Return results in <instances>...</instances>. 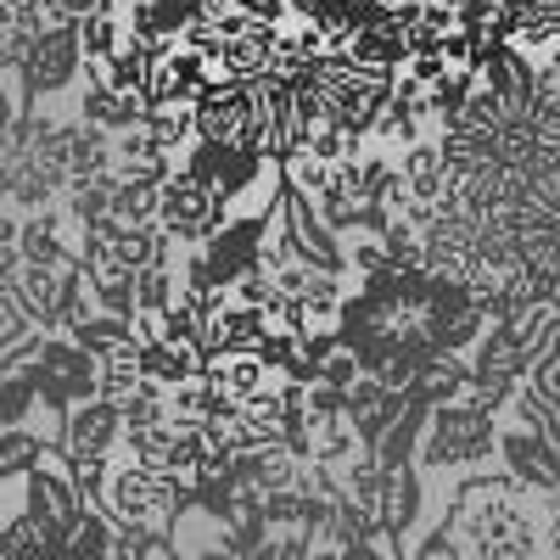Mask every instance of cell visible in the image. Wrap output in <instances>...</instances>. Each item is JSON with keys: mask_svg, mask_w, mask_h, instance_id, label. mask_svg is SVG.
Returning a JSON list of instances; mask_svg holds the SVG:
<instances>
[{"mask_svg": "<svg viewBox=\"0 0 560 560\" xmlns=\"http://www.w3.org/2000/svg\"><path fill=\"white\" fill-rule=\"evenodd\" d=\"M280 208V202H275ZM275 208L269 213H224V224L213 230V236L197 247V258H202V269L219 280V287L230 292L236 280L258 264V247H264V236H269V219H275Z\"/></svg>", "mask_w": 560, "mask_h": 560, "instance_id": "obj_6", "label": "cell"}, {"mask_svg": "<svg viewBox=\"0 0 560 560\" xmlns=\"http://www.w3.org/2000/svg\"><path fill=\"white\" fill-rule=\"evenodd\" d=\"M135 387H140V348H135V342L107 348V353L96 359V398L118 409Z\"/></svg>", "mask_w": 560, "mask_h": 560, "instance_id": "obj_14", "label": "cell"}, {"mask_svg": "<svg viewBox=\"0 0 560 560\" xmlns=\"http://www.w3.org/2000/svg\"><path fill=\"white\" fill-rule=\"evenodd\" d=\"M129 298H135V314H168L179 303V275H174V253L152 269H140L129 280Z\"/></svg>", "mask_w": 560, "mask_h": 560, "instance_id": "obj_18", "label": "cell"}, {"mask_svg": "<svg viewBox=\"0 0 560 560\" xmlns=\"http://www.w3.org/2000/svg\"><path fill=\"white\" fill-rule=\"evenodd\" d=\"M191 376H202V353L191 342H147L140 348V382L174 393L179 382H191Z\"/></svg>", "mask_w": 560, "mask_h": 560, "instance_id": "obj_13", "label": "cell"}, {"mask_svg": "<svg viewBox=\"0 0 560 560\" xmlns=\"http://www.w3.org/2000/svg\"><path fill=\"white\" fill-rule=\"evenodd\" d=\"M28 102H23V84H18V73H0V135L12 129V118L23 113Z\"/></svg>", "mask_w": 560, "mask_h": 560, "instance_id": "obj_22", "label": "cell"}, {"mask_svg": "<svg viewBox=\"0 0 560 560\" xmlns=\"http://www.w3.org/2000/svg\"><path fill=\"white\" fill-rule=\"evenodd\" d=\"M438 527L454 544V560H549L544 499L504 471L459 477Z\"/></svg>", "mask_w": 560, "mask_h": 560, "instance_id": "obj_1", "label": "cell"}, {"mask_svg": "<svg viewBox=\"0 0 560 560\" xmlns=\"http://www.w3.org/2000/svg\"><path fill=\"white\" fill-rule=\"evenodd\" d=\"M359 432L348 427V415H303V459L319 471H348L359 459Z\"/></svg>", "mask_w": 560, "mask_h": 560, "instance_id": "obj_10", "label": "cell"}, {"mask_svg": "<svg viewBox=\"0 0 560 560\" xmlns=\"http://www.w3.org/2000/svg\"><path fill=\"white\" fill-rule=\"evenodd\" d=\"M493 448H499V420L471 409V404H443V409H427V427H420V448H415V477H477L493 465Z\"/></svg>", "mask_w": 560, "mask_h": 560, "instance_id": "obj_3", "label": "cell"}, {"mask_svg": "<svg viewBox=\"0 0 560 560\" xmlns=\"http://www.w3.org/2000/svg\"><path fill=\"white\" fill-rule=\"evenodd\" d=\"M398 179L415 202H438L443 185H448V168H443V152H438V135H420L415 147H404L398 158Z\"/></svg>", "mask_w": 560, "mask_h": 560, "instance_id": "obj_12", "label": "cell"}, {"mask_svg": "<svg viewBox=\"0 0 560 560\" xmlns=\"http://www.w3.org/2000/svg\"><path fill=\"white\" fill-rule=\"evenodd\" d=\"M242 135H247V90L236 84H208L197 107H191V140L202 147H236L242 152Z\"/></svg>", "mask_w": 560, "mask_h": 560, "instance_id": "obj_7", "label": "cell"}, {"mask_svg": "<svg viewBox=\"0 0 560 560\" xmlns=\"http://www.w3.org/2000/svg\"><path fill=\"white\" fill-rule=\"evenodd\" d=\"M202 382L224 398V404H253L258 393H269L280 376L258 359V353H202Z\"/></svg>", "mask_w": 560, "mask_h": 560, "instance_id": "obj_8", "label": "cell"}, {"mask_svg": "<svg viewBox=\"0 0 560 560\" xmlns=\"http://www.w3.org/2000/svg\"><path fill=\"white\" fill-rule=\"evenodd\" d=\"M465 387H471V359L432 353V359H420V370H415L409 404H415V409H443V404H459Z\"/></svg>", "mask_w": 560, "mask_h": 560, "instance_id": "obj_11", "label": "cell"}, {"mask_svg": "<svg viewBox=\"0 0 560 560\" xmlns=\"http://www.w3.org/2000/svg\"><path fill=\"white\" fill-rule=\"evenodd\" d=\"M118 12H96V18H84V23H73V39H79V57L84 62H102V57H113V45H118Z\"/></svg>", "mask_w": 560, "mask_h": 560, "instance_id": "obj_21", "label": "cell"}, {"mask_svg": "<svg viewBox=\"0 0 560 560\" xmlns=\"http://www.w3.org/2000/svg\"><path fill=\"white\" fill-rule=\"evenodd\" d=\"M163 420H174V415H168V393L152 387V382H140V387L118 404V427H124V438H129V432H152V427H163Z\"/></svg>", "mask_w": 560, "mask_h": 560, "instance_id": "obj_19", "label": "cell"}, {"mask_svg": "<svg viewBox=\"0 0 560 560\" xmlns=\"http://www.w3.org/2000/svg\"><path fill=\"white\" fill-rule=\"evenodd\" d=\"M269 331V314L258 308H242V303H219L213 314H202V337H197V353H258Z\"/></svg>", "mask_w": 560, "mask_h": 560, "instance_id": "obj_9", "label": "cell"}, {"mask_svg": "<svg viewBox=\"0 0 560 560\" xmlns=\"http://www.w3.org/2000/svg\"><path fill=\"white\" fill-rule=\"evenodd\" d=\"M107 224H113V230H140V224H158V185H140V179H113Z\"/></svg>", "mask_w": 560, "mask_h": 560, "instance_id": "obj_17", "label": "cell"}, {"mask_svg": "<svg viewBox=\"0 0 560 560\" xmlns=\"http://www.w3.org/2000/svg\"><path fill=\"white\" fill-rule=\"evenodd\" d=\"M549 409H555V420H560V314L549 319V331L538 337V348H533V359H527V376H522Z\"/></svg>", "mask_w": 560, "mask_h": 560, "instance_id": "obj_15", "label": "cell"}, {"mask_svg": "<svg viewBox=\"0 0 560 560\" xmlns=\"http://www.w3.org/2000/svg\"><path fill=\"white\" fill-rule=\"evenodd\" d=\"M118 443H124L118 409H113V404H102V398L73 404V409L62 415L57 438H51V448L68 459V471H73V482L84 488V499H90V488L102 482V465L113 459V448H118Z\"/></svg>", "mask_w": 560, "mask_h": 560, "instance_id": "obj_4", "label": "cell"}, {"mask_svg": "<svg viewBox=\"0 0 560 560\" xmlns=\"http://www.w3.org/2000/svg\"><path fill=\"white\" fill-rule=\"evenodd\" d=\"M219 224H224V202L208 191L197 174L174 168L158 185V230L168 236V247H202Z\"/></svg>", "mask_w": 560, "mask_h": 560, "instance_id": "obj_5", "label": "cell"}, {"mask_svg": "<svg viewBox=\"0 0 560 560\" xmlns=\"http://www.w3.org/2000/svg\"><path fill=\"white\" fill-rule=\"evenodd\" d=\"M51 7L68 23H84V18H96V12H118V0H51Z\"/></svg>", "mask_w": 560, "mask_h": 560, "instance_id": "obj_24", "label": "cell"}, {"mask_svg": "<svg viewBox=\"0 0 560 560\" xmlns=\"http://www.w3.org/2000/svg\"><path fill=\"white\" fill-rule=\"evenodd\" d=\"M39 409L34 398V382H28V370H7L0 376V432H28V415Z\"/></svg>", "mask_w": 560, "mask_h": 560, "instance_id": "obj_20", "label": "cell"}, {"mask_svg": "<svg viewBox=\"0 0 560 560\" xmlns=\"http://www.w3.org/2000/svg\"><path fill=\"white\" fill-rule=\"evenodd\" d=\"M90 504H96L118 533H140L152 544H168L174 522L191 510V499H185L168 477L135 465L124 448H113V459L102 465V482L90 488Z\"/></svg>", "mask_w": 560, "mask_h": 560, "instance_id": "obj_2", "label": "cell"}, {"mask_svg": "<svg viewBox=\"0 0 560 560\" xmlns=\"http://www.w3.org/2000/svg\"><path fill=\"white\" fill-rule=\"evenodd\" d=\"M34 348H39V331L28 325V314L18 308V298L0 287V370H18V364H28L34 359Z\"/></svg>", "mask_w": 560, "mask_h": 560, "instance_id": "obj_16", "label": "cell"}, {"mask_svg": "<svg viewBox=\"0 0 560 560\" xmlns=\"http://www.w3.org/2000/svg\"><path fill=\"white\" fill-rule=\"evenodd\" d=\"M337 560H398V549L387 538H364V544H342Z\"/></svg>", "mask_w": 560, "mask_h": 560, "instance_id": "obj_23", "label": "cell"}]
</instances>
